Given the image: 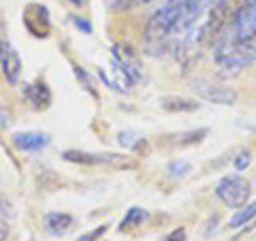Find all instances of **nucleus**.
Masks as SVG:
<instances>
[{
    "instance_id": "f257e3e1",
    "label": "nucleus",
    "mask_w": 256,
    "mask_h": 241,
    "mask_svg": "<svg viewBox=\"0 0 256 241\" xmlns=\"http://www.w3.org/2000/svg\"><path fill=\"white\" fill-rule=\"evenodd\" d=\"M216 194H218V198L226 207L242 210L244 205H248V198H250V184L242 175H226V178H222L218 182Z\"/></svg>"
},
{
    "instance_id": "f03ea898",
    "label": "nucleus",
    "mask_w": 256,
    "mask_h": 241,
    "mask_svg": "<svg viewBox=\"0 0 256 241\" xmlns=\"http://www.w3.org/2000/svg\"><path fill=\"white\" fill-rule=\"evenodd\" d=\"M192 92H194L198 98H203L207 102H214V105H235L237 102V90L230 86H222L216 82H207V79H198V82L192 84Z\"/></svg>"
},
{
    "instance_id": "7ed1b4c3",
    "label": "nucleus",
    "mask_w": 256,
    "mask_h": 241,
    "mask_svg": "<svg viewBox=\"0 0 256 241\" xmlns=\"http://www.w3.org/2000/svg\"><path fill=\"white\" fill-rule=\"evenodd\" d=\"M228 20H230V4H228V0H218V2H216L210 9V15L205 18V22L201 24L205 43H214L216 38L222 34V30L226 28Z\"/></svg>"
},
{
    "instance_id": "20e7f679",
    "label": "nucleus",
    "mask_w": 256,
    "mask_h": 241,
    "mask_svg": "<svg viewBox=\"0 0 256 241\" xmlns=\"http://www.w3.org/2000/svg\"><path fill=\"white\" fill-rule=\"evenodd\" d=\"M114 60L118 64V68L124 73V77L128 79V84L132 82H141L143 79V66L139 56L134 54V50L126 43H118L114 47Z\"/></svg>"
},
{
    "instance_id": "39448f33",
    "label": "nucleus",
    "mask_w": 256,
    "mask_h": 241,
    "mask_svg": "<svg viewBox=\"0 0 256 241\" xmlns=\"http://www.w3.org/2000/svg\"><path fill=\"white\" fill-rule=\"evenodd\" d=\"M0 64H2V73L6 77V82L15 86L22 75V60H20V54L4 41H0Z\"/></svg>"
},
{
    "instance_id": "423d86ee",
    "label": "nucleus",
    "mask_w": 256,
    "mask_h": 241,
    "mask_svg": "<svg viewBox=\"0 0 256 241\" xmlns=\"http://www.w3.org/2000/svg\"><path fill=\"white\" fill-rule=\"evenodd\" d=\"M52 143L50 134L45 132H18L13 134V146L20 152H41Z\"/></svg>"
},
{
    "instance_id": "0eeeda50",
    "label": "nucleus",
    "mask_w": 256,
    "mask_h": 241,
    "mask_svg": "<svg viewBox=\"0 0 256 241\" xmlns=\"http://www.w3.org/2000/svg\"><path fill=\"white\" fill-rule=\"evenodd\" d=\"M70 226H73V216H68V214L54 212V214L45 216V228L50 230L52 235H64Z\"/></svg>"
},
{
    "instance_id": "6e6552de",
    "label": "nucleus",
    "mask_w": 256,
    "mask_h": 241,
    "mask_svg": "<svg viewBox=\"0 0 256 241\" xmlns=\"http://www.w3.org/2000/svg\"><path fill=\"white\" fill-rule=\"evenodd\" d=\"M160 102H162V109L171 111V114H190V111H196L198 107H201L196 100L178 98V96H166V98H162Z\"/></svg>"
},
{
    "instance_id": "1a4fd4ad",
    "label": "nucleus",
    "mask_w": 256,
    "mask_h": 241,
    "mask_svg": "<svg viewBox=\"0 0 256 241\" xmlns=\"http://www.w3.org/2000/svg\"><path fill=\"white\" fill-rule=\"evenodd\" d=\"M26 96H28V100L32 102V107L34 109H43L50 105V100H52V94L50 90H47V86L45 84H34V86H26Z\"/></svg>"
},
{
    "instance_id": "9d476101",
    "label": "nucleus",
    "mask_w": 256,
    "mask_h": 241,
    "mask_svg": "<svg viewBox=\"0 0 256 241\" xmlns=\"http://www.w3.org/2000/svg\"><path fill=\"white\" fill-rule=\"evenodd\" d=\"M254 218H256V200L250 203V205H244L242 210L233 216V220H230V228H242Z\"/></svg>"
},
{
    "instance_id": "9b49d317",
    "label": "nucleus",
    "mask_w": 256,
    "mask_h": 241,
    "mask_svg": "<svg viewBox=\"0 0 256 241\" xmlns=\"http://www.w3.org/2000/svg\"><path fill=\"white\" fill-rule=\"evenodd\" d=\"M146 220H148V212L141 210V207H132V210H128V214L124 216V226H139V224Z\"/></svg>"
},
{
    "instance_id": "f8f14e48",
    "label": "nucleus",
    "mask_w": 256,
    "mask_h": 241,
    "mask_svg": "<svg viewBox=\"0 0 256 241\" xmlns=\"http://www.w3.org/2000/svg\"><path fill=\"white\" fill-rule=\"evenodd\" d=\"M188 171H190V162H186V160H173L169 164L171 178H184V175H188Z\"/></svg>"
},
{
    "instance_id": "ddd939ff",
    "label": "nucleus",
    "mask_w": 256,
    "mask_h": 241,
    "mask_svg": "<svg viewBox=\"0 0 256 241\" xmlns=\"http://www.w3.org/2000/svg\"><path fill=\"white\" fill-rule=\"evenodd\" d=\"M248 164H250V150L239 152L237 158H235V168H237V171H244Z\"/></svg>"
},
{
    "instance_id": "4468645a",
    "label": "nucleus",
    "mask_w": 256,
    "mask_h": 241,
    "mask_svg": "<svg viewBox=\"0 0 256 241\" xmlns=\"http://www.w3.org/2000/svg\"><path fill=\"white\" fill-rule=\"evenodd\" d=\"M70 22H73L75 26H77L79 30L84 32V34H90V32H92L90 22H88V20H84V18H79V15H70Z\"/></svg>"
},
{
    "instance_id": "2eb2a0df",
    "label": "nucleus",
    "mask_w": 256,
    "mask_h": 241,
    "mask_svg": "<svg viewBox=\"0 0 256 241\" xmlns=\"http://www.w3.org/2000/svg\"><path fill=\"white\" fill-rule=\"evenodd\" d=\"M105 226H98V228H96V230H90V232H86V235H82V237H79L77 241H96V239H98V237H102V235H105Z\"/></svg>"
},
{
    "instance_id": "dca6fc26",
    "label": "nucleus",
    "mask_w": 256,
    "mask_h": 241,
    "mask_svg": "<svg viewBox=\"0 0 256 241\" xmlns=\"http://www.w3.org/2000/svg\"><path fill=\"white\" fill-rule=\"evenodd\" d=\"M0 214H2L4 218H9V216L13 218V216H15V210L11 207V203L6 198H2V196H0Z\"/></svg>"
},
{
    "instance_id": "f3484780",
    "label": "nucleus",
    "mask_w": 256,
    "mask_h": 241,
    "mask_svg": "<svg viewBox=\"0 0 256 241\" xmlns=\"http://www.w3.org/2000/svg\"><path fill=\"white\" fill-rule=\"evenodd\" d=\"M120 146L124 148H134V134L132 132H120Z\"/></svg>"
},
{
    "instance_id": "a211bd4d",
    "label": "nucleus",
    "mask_w": 256,
    "mask_h": 241,
    "mask_svg": "<svg viewBox=\"0 0 256 241\" xmlns=\"http://www.w3.org/2000/svg\"><path fill=\"white\" fill-rule=\"evenodd\" d=\"M162 241H186V230L184 228H178V230H173L171 235H166Z\"/></svg>"
},
{
    "instance_id": "6ab92c4d",
    "label": "nucleus",
    "mask_w": 256,
    "mask_h": 241,
    "mask_svg": "<svg viewBox=\"0 0 256 241\" xmlns=\"http://www.w3.org/2000/svg\"><path fill=\"white\" fill-rule=\"evenodd\" d=\"M9 239V224H6L4 218H0V241Z\"/></svg>"
},
{
    "instance_id": "aec40b11",
    "label": "nucleus",
    "mask_w": 256,
    "mask_h": 241,
    "mask_svg": "<svg viewBox=\"0 0 256 241\" xmlns=\"http://www.w3.org/2000/svg\"><path fill=\"white\" fill-rule=\"evenodd\" d=\"M11 124V116L6 114L4 109H0V130H2V128H6Z\"/></svg>"
},
{
    "instance_id": "412c9836",
    "label": "nucleus",
    "mask_w": 256,
    "mask_h": 241,
    "mask_svg": "<svg viewBox=\"0 0 256 241\" xmlns=\"http://www.w3.org/2000/svg\"><path fill=\"white\" fill-rule=\"evenodd\" d=\"M66 2H70V4H77V6H79V4H82V0H66Z\"/></svg>"
}]
</instances>
